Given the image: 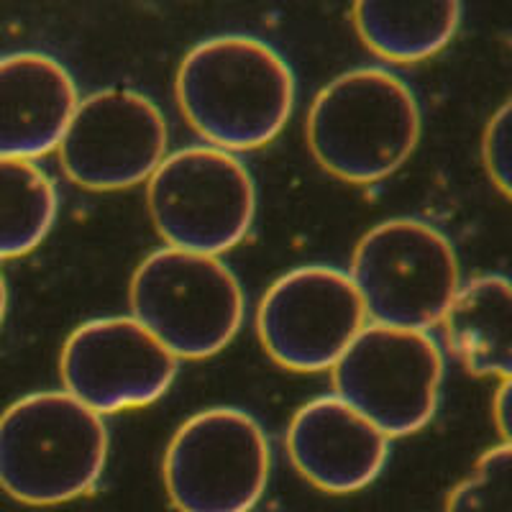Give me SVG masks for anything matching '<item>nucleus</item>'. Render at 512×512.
<instances>
[{"mask_svg":"<svg viewBox=\"0 0 512 512\" xmlns=\"http://www.w3.org/2000/svg\"><path fill=\"white\" fill-rule=\"evenodd\" d=\"M64 392L93 413H118L157 402L177 377V359L134 318L85 320L59 356Z\"/></svg>","mask_w":512,"mask_h":512,"instance_id":"obj_11","label":"nucleus"},{"mask_svg":"<svg viewBox=\"0 0 512 512\" xmlns=\"http://www.w3.org/2000/svg\"><path fill=\"white\" fill-rule=\"evenodd\" d=\"M305 134L320 167L338 180L379 182L408 162L418 146V98L390 70H349L315 95Z\"/></svg>","mask_w":512,"mask_h":512,"instance_id":"obj_2","label":"nucleus"},{"mask_svg":"<svg viewBox=\"0 0 512 512\" xmlns=\"http://www.w3.org/2000/svg\"><path fill=\"white\" fill-rule=\"evenodd\" d=\"M77 103V85L59 59L18 52L0 59V159L34 162L57 149Z\"/></svg>","mask_w":512,"mask_h":512,"instance_id":"obj_13","label":"nucleus"},{"mask_svg":"<svg viewBox=\"0 0 512 512\" xmlns=\"http://www.w3.org/2000/svg\"><path fill=\"white\" fill-rule=\"evenodd\" d=\"M482 159L492 185L510 195V103H502L489 118L482 139Z\"/></svg>","mask_w":512,"mask_h":512,"instance_id":"obj_18","label":"nucleus"},{"mask_svg":"<svg viewBox=\"0 0 512 512\" xmlns=\"http://www.w3.org/2000/svg\"><path fill=\"white\" fill-rule=\"evenodd\" d=\"M175 93L185 121L208 146L249 152L280 136L295 105V75L267 41L210 36L182 57Z\"/></svg>","mask_w":512,"mask_h":512,"instance_id":"obj_1","label":"nucleus"},{"mask_svg":"<svg viewBox=\"0 0 512 512\" xmlns=\"http://www.w3.org/2000/svg\"><path fill=\"white\" fill-rule=\"evenodd\" d=\"M103 415L64 390L34 392L0 415V487L47 507L93 492L108 461Z\"/></svg>","mask_w":512,"mask_h":512,"instance_id":"obj_3","label":"nucleus"},{"mask_svg":"<svg viewBox=\"0 0 512 512\" xmlns=\"http://www.w3.org/2000/svg\"><path fill=\"white\" fill-rule=\"evenodd\" d=\"M287 454L313 487L349 495L369 487L390 456V438L336 395L305 402L287 428Z\"/></svg>","mask_w":512,"mask_h":512,"instance_id":"obj_12","label":"nucleus"},{"mask_svg":"<svg viewBox=\"0 0 512 512\" xmlns=\"http://www.w3.org/2000/svg\"><path fill=\"white\" fill-rule=\"evenodd\" d=\"M464 8L446 3H356L351 8L361 41L390 62H420L448 47Z\"/></svg>","mask_w":512,"mask_h":512,"instance_id":"obj_15","label":"nucleus"},{"mask_svg":"<svg viewBox=\"0 0 512 512\" xmlns=\"http://www.w3.org/2000/svg\"><path fill=\"white\" fill-rule=\"evenodd\" d=\"M492 423L502 443H510V379H500V387L492 397Z\"/></svg>","mask_w":512,"mask_h":512,"instance_id":"obj_19","label":"nucleus"},{"mask_svg":"<svg viewBox=\"0 0 512 512\" xmlns=\"http://www.w3.org/2000/svg\"><path fill=\"white\" fill-rule=\"evenodd\" d=\"M364 326L367 313L354 282L326 264L282 274L264 292L256 313L264 351L295 372L333 369Z\"/></svg>","mask_w":512,"mask_h":512,"instance_id":"obj_9","label":"nucleus"},{"mask_svg":"<svg viewBox=\"0 0 512 512\" xmlns=\"http://www.w3.org/2000/svg\"><path fill=\"white\" fill-rule=\"evenodd\" d=\"M128 303L131 318L175 359L218 354L244 323L239 277L218 256L175 246L152 251L136 267Z\"/></svg>","mask_w":512,"mask_h":512,"instance_id":"obj_4","label":"nucleus"},{"mask_svg":"<svg viewBox=\"0 0 512 512\" xmlns=\"http://www.w3.org/2000/svg\"><path fill=\"white\" fill-rule=\"evenodd\" d=\"M52 177L26 159H0V259H18L47 239L57 221Z\"/></svg>","mask_w":512,"mask_h":512,"instance_id":"obj_16","label":"nucleus"},{"mask_svg":"<svg viewBox=\"0 0 512 512\" xmlns=\"http://www.w3.org/2000/svg\"><path fill=\"white\" fill-rule=\"evenodd\" d=\"M346 274L372 323L410 331L441 323L459 290L454 244L418 218H390L369 228Z\"/></svg>","mask_w":512,"mask_h":512,"instance_id":"obj_5","label":"nucleus"},{"mask_svg":"<svg viewBox=\"0 0 512 512\" xmlns=\"http://www.w3.org/2000/svg\"><path fill=\"white\" fill-rule=\"evenodd\" d=\"M451 354L477 377L510 379L512 328L510 282L502 274H482L459 285L441 318Z\"/></svg>","mask_w":512,"mask_h":512,"instance_id":"obj_14","label":"nucleus"},{"mask_svg":"<svg viewBox=\"0 0 512 512\" xmlns=\"http://www.w3.org/2000/svg\"><path fill=\"white\" fill-rule=\"evenodd\" d=\"M146 205L167 246L218 256L241 244L254 223V177L231 152L187 146L146 180Z\"/></svg>","mask_w":512,"mask_h":512,"instance_id":"obj_6","label":"nucleus"},{"mask_svg":"<svg viewBox=\"0 0 512 512\" xmlns=\"http://www.w3.org/2000/svg\"><path fill=\"white\" fill-rule=\"evenodd\" d=\"M167 144V121L152 98L105 88L77 103L57 149L75 185L105 192L149 180L167 157Z\"/></svg>","mask_w":512,"mask_h":512,"instance_id":"obj_10","label":"nucleus"},{"mask_svg":"<svg viewBox=\"0 0 512 512\" xmlns=\"http://www.w3.org/2000/svg\"><path fill=\"white\" fill-rule=\"evenodd\" d=\"M6 310H8V285H6V274H3V269H0V326H3Z\"/></svg>","mask_w":512,"mask_h":512,"instance_id":"obj_20","label":"nucleus"},{"mask_svg":"<svg viewBox=\"0 0 512 512\" xmlns=\"http://www.w3.org/2000/svg\"><path fill=\"white\" fill-rule=\"evenodd\" d=\"M269 441L254 415L208 408L180 425L164 451V487L180 512H249L269 482Z\"/></svg>","mask_w":512,"mask_h":512,"instance_id":"obj_7","label":"nucleus"},{"mask_svg":"<svg viewBox=\"0 0 512 512\" xmlns=\"http://www.w3.org/2000/svg\"><path fill=\"white\" fill-rule=\"evenodd\" d=\"M441 384L443 354L428 331L369 323L333 364V395L387 438L431 423Z\"/></svg>","mask_w":512,"mask_h":512,"instance_id":"obj_8","label":"nucleus"},{"mask_svg":"<svg viewBox=\"0 0 512 512\" xmlns=\"http://www.w3.org/2000/svg\"><path fill=\"white\" fill-rule=\"evenodd\" d=\"M510 443L487 448L448 495L446 512H510Z\"/></svg>","mask_w":512,"mask_h":512,"instance_id":"obj_17","label":"nucleus"}]
</instances>
